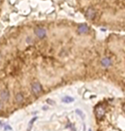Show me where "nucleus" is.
<instances>
[{
	"instance_id": "nucleus-2",
	"label": "nucleus",
	"mask_w": 125,
	"mask_h": 131,
	"mask_svg": "<svg viewBox=\"0 0 125 131\" xmlns=\"http://www.w3.org/2000/svg\"><path fill=\"white\" fill-rule=\"evenodd\" d=\"M33 31H34L35 35L40 39L45 38V35H46V30L43 28H40V27H37V28H35Z\"/></svg>"
},
{
	"instance_id": "nucleus-9",
	"label": "nucleus",
	"mask_w": 125,
	"mask_h": 131,
	"mask_svg": "<svg viewBox=\"0 0 125 131\" xmlns=\"http://www.w3.org/2000/svg\"><path fill=\"white\" fill-rule=\"evenodd\" d=\"M62 101H64V102H72V101H74V99L70 98V97H64V98L62 99Z\"/></svg>"
},
{
	"instance_id": "nucleus-3",
	"label": "nucleus",
	"mask_w": 125,
	"mask_h": 131,
	"mask_svg": "<svg viewBox=\"0 0 125 131\" xmlns=\"http://www.w3.org/2000/svg\"><path fill=\"white\" fill-rule=\"evenodd\" d=\"M96 14H97V12L93 7H89L85 12L86 17L89 20H94L96 17Z\"/></svg>"
},
{
	"instance_id": "nucleus-7",
	"label": "nucleus",
	"mask_w": 125,
	"mask_h": 131,
	"mask_svg": "<svg viewBox=\"0 0 125 131\" xmlns=\"http://www.w3.org/2000/svg\"><path fill=\"white\" fill-rule=\"evenodd\" d=\"M89 30L88 27L87 26V25L83 24V25H81V26H79L78 28V32L81 33H87Z\"/></svg>"
},
{
	"instance_id": "nucleus-8",
	"label": "nucleus",
	"mask_w": 125,
	"mask_h": 131,
	"mask_svg": "<svg viewBox=\"0 0 125 131\" xmlns=\"http://www.w3.org/2000/svg\"><path fill=\"white\" fill-rule=\"evenodd\" d=\"M23 100H24V98H23L22 94L20 93H16V100L18 102V103H21V102L23 101Z\"/></svg>"
},
{
	"instance_id": "nucleus-6",
	"label": "nucleus",
	"mask_w": 125,
	"mask_h": 131,
	"mask_svg": "<svg viewBox=\"0 0 125 131\" xmlns=\"http://www.w3.org/2000/svg\"><path fill=\"white\" fill-rule=\"evenodd\" d=\"M0 97H1V99H2L3 100H8L10 98L9 91H8L7 89H4L1 92V93H0Z\"/></svg>"
},
{
	"instance_id": "nucleus-4",
	"label": "nucleus",
	"mask_w": 125,
	"mask_h": 131,
	"mask_svg": "<svg viewBox=\"0 0 125 131\" xmlns=\"http://www.w3.org/2000/svg\"><path fill=\"white\" fill-rule=\"evenodd\" d=\"M32 91L34 94H39L40 92L42 91V87H41V85H40L39 82L35 81L32 84Z\"/></svg>"
},
{
	"instance_id": "nucleus-11",
	"label": "nucleus",
	"mask_w": 125,
	"mask_h": 131,
	"mask_svg": "<svg viewBox=\"0 0 125 131\" xmlns=\"http://www.w3.org/2000/svg\"><path fill=\"white\" fill-rule=\"evenodd\" d=\"M123 111H124V113H125V104L123 105Z\"/></svg>"
},
{
	"instance_id": "nucleus-10",
	"label": "nucleus",
	"mask_w": 125,
	"mask_h": 131,
	"mask_svg": "<svg viewBox=\"0 0 125 131\" xmlns=\"http://www.w3.org/2000/svg\"><path fill=\"white\" fill-rule=\"evenodd\" d=\"M3 106H4V104H3L2 101H0V109H2Z\"/></svg>"
},
{
	"instance_id": "nucleus-1",
	"label": "nucleus",
	"mask_w": 125,
	"mask_h": 131,
	"mask_svg": "<svg viewBox=\"0 0 125 131\" xmlns=\"http://www.w3.org/2000/svg\"><path fill=\"white\" fill-rule=\"evenodd\" d=\"M104 114H105V110H104V108L102 105H98L95 108V115H96V117H97L99 120L103 118Z\"/></svg>"
},
{
	"instance_id": "nucleus-5",
	"label": "nucleus",
	"mask_w": 125,
	"mask_h": 131,
	"mask_svg": "<svg viewBox=\"0 0 125 131\" xmlns=\"http://www.w3.org/2000/svg\"><path fill=\"white\" fill-rule=\"evenodd\" d=\"M101 64H102V66L104 67V68H108L109 66H111V58H104L102 60H101Z\"/></svg>"
}]
</instances>
